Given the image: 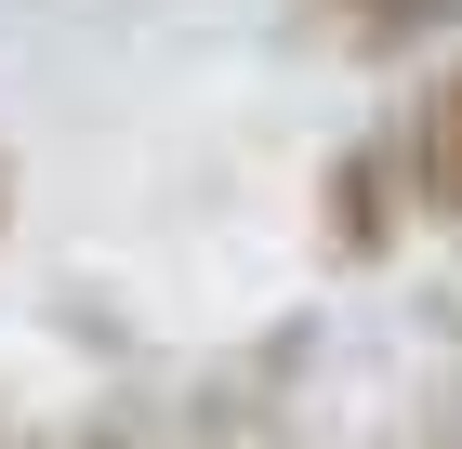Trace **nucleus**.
<instances>
[{
    "mask_svg": "<svg viewBox=\"0 0 462 449\" xmlns=\"http://www.w3.org/2000/svg\"><path fill=\"white\" fill-rule=\"evenodd\" d=\"M410 185H423L436 225H462V67L423 93V119H410Z\"/></svg>",
    "mask_w": 462,
    "mask_h": 449,
    "instance_id": "obj_1",
    "label": "nucleus"
},
{
    "mask_svg": "<svg viewBox=\"0 0 462 449\" xmlns=\"http://www.w3.org/2000/svg\"><path fill=\"white\" fill-rule=\"evenodd\" d=\"M330 14H344L356 40H383V53H396V40H423V27H449L462 0H330Z\"/></svg>",
    "mask_w": 462,
    "mask_h": 449,
    "instance_id": "obj_2",
    "label": "nucleus"
},
{
    "mask_svg": "<svg viewBox=\"0 0 462 449\" xmlns=\"http://www.w3.org/2000/svg\"><path fill=\"white\" fill-rule=\"evenodd\" d=\"M0 211H14V173H0Z\"/></svg>",
    "mask_w": 462,
    "mask_h": 449,
    "instance_id": "obj_3",
    "label": "nucleus"
},
{
    "mask_svg": "<svg viewBox=\"0 0 462 449\" xmlns=\"http://www.w3.org/2000/svg\"><path fill=\"white\" fill-rule=\"evenodd\" d=\"M93 449H133V436H93Z\"/></svg>",
    "mask_w": 462,
    "mask_h": 449,
    "instance_id": "obj_4",
    "label": "nucleus"
}]
</instances>
